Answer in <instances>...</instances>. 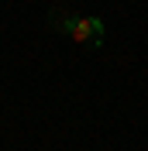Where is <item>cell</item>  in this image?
I'll return each instance as SVG.
<instances>
[{
	"mask_svg": "<svg viewBox=\"0 0 148 151\" xmlns=\"http://www.w3.org/2000/svg\"><path fill=\"white\" fill-rule=\"evenodd\" d=\"M69 38H73L76 45H100L103 41V21L100 17H76Z\"/></svg>",
	"mask_w": 148,
	"mask_h": 151,
	"instance_id": "obj_1",
	"label": "cell"
},
{
	"mask_svg": "<svg viewBox=\"0 0 148 151\" xmlns=\"http://www.w3.org/2000/svg\"><path fill=\"white\" fill-rule=\"evenodd\" d=\"M52 24H55L59 31H65V35H69V31H73V24H76V14L69 7H55L52 10Z\"/></svg>",
	"mask_w": 148,
	"mask_h": 151,
	"instance_id": "obj_2",
	"label": "cell"
}]
</instances>
